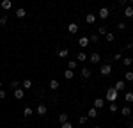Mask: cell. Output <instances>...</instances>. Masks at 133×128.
Returning <instances> with one entry per match:
<instances>
[{"label": "cell", "mask_w": 133, "mask_h": 128, "mask_svg": "<svg viewBox=\"0 0 133 128\" xmlns=\"http://www.w3.org/2000/svg\"><path fill=\"white\" fill-rule=\"evenodd\" d=\"M117 96H119V91L115 89V87H110V89H107V94H105V100L107 101H115L117 100Z\"/></svg>", "instance_id": "6da1fadb"}, {"label": "cell", "mask_w": 133, "mask_h": 128, "mask_svg": "<svg viewBox=\"0 0 133 128\" xmlns=\"http://www.w3.org/2000/svg\"><path fill=\"white\" fill-rule=\"evenodd\" d=\"M99 73L103 76H108V75L112 73V64H101V68H99Z\"/></svg>", "instance_id": "7a4b0ae2"}, {"label": "cell", "mask_w": 133, "mask_h": 128, "mask_svg": "<svg viewBox=\"0 0 133 128\" xmlns=\"http://www.w3.org/2000/svg\"><path fill=\"white\" fill-rule=\"evenodd\" d=\"M98 16H99L101 20H107V18L110 16V9H108V7H99V11H98Z\"/></svg>", "instance_id": "3957f363"}, {"label": "cell", "mask_w": 133, "mask_h": 128, "mask_svg": "<svg viewBox=\"0 0 133 128\" xmlns=\"http://www.w3.org/2000/svg\"><path fill=\"white\" fill-rule=\"evenodd\" d=\"M105 101H107L105 98H96V100H94V103H92V107H96V108L99 110V108L105 107Z\"/></svg>", "instance_id": "277c9868"}, {"label": "cell", "mask_w": 133, "mask_h": 128, "mask_svg": "<svg viewBox=\"0 0 133 128\" xmlns=\"http://www.w3.org/2000/svg\"><path fill=\"white\" fill-rule=\"evenodd\" d=\"M68 32H69V34H76V32H78V23H76V21H71V23L68 25Z\"/></svg>", "instance_id": "5b68a950"}, {"label": "cell", "mask_w": 133, "mask_h": 128, "mask_svg": "<svg viewBox=\"0 0 133 128\" xmlns=\"http://www.w3.org/2000/svg\"><path fill=\"white\" fill-rule=\"evenodd\" d=\"M87 117H89V119H96V117H98V108H96V107H91V108L87 110Z\"/></svg>", "instance_id": "8992f818"}, {"label": "cell", "mask_w": 133, "mask_h": 128, "mask_svg": "<svg viewBox=\"0 0 133 128\" xmlns=\"http://www.w3.org/2000/svg\"><path fill=\"white\" fill-rule=\"evenodd\" d=\"M14 14H16V18H18V20H23V18H25V16H27V11L23 9V7H18V9H16V12H14Z\"/></svg>", "instance_id": "52a82bcc"}, {"label": "cell", "mask_w": 133, "mask_h": 128, "mask_svg": "<svg viewBox=\"0 0 133 128\" xmlns=\"http://www.w3.org/2000/svg\"><path fill=\"white\" fill-rule=\"evenodd\" d=\"M12 94H14L16 100H21V98L25 96V89H20V87H18V89H14V91H12Z\"/></svg>", "instance_id": "ba28073f"}, {"label": "cell", "mask_w": 133, "mask_h": 128, "mask_svg": "<svg viewBox=\"0 0 133 128\" xmlns=\"http://www.w3.org/2000/svg\"><path fill=\"white\" fill-rule=\"evenodd\" d=\"M46 112H48V107L44 105V103L37 105V114H39V116H46Z\"/></svg>", "instance_id": "9c48e42d"}, {"label": "cell", "mask_w": 133, "mask_h": 128, "mask_svg": "<svg viewBox=\"0 0 133 128\" xmlns=\"http://www.w3.org/2000/svg\"><path fill=\"white\" fill-rule=\"evenodd\" d=\"M99 61H101V55H99V53H98V52L91 53V62H92V64H98V62H99Z\"/></svg>", "instance_id": "30bf717a"}, {"label": "cell", "mask_w": 133, "mask_h": 128, "mask_svg": "<svg viewBox=\"0 0 133 128\" xmlns=\"http://www.w3.org/2000/svg\"><path fill=\"white\" fill-rule=\"evenodd\" d=\"M114 87H115L117 91H124V89H126V82H124V80H117Z\"/></svg>", "instance_id": "8fae6325"}, {"label": "cell", "mask_w": 133, "mask_h": 128, "mask_svg": "<svg viewBox=\"0 0 133 128\" xmlns=\"http://www.w3.org/2000/svg\"><path fill=\"white\" fill-rule=\"evenodd\" d=\"M89 41H91V39H89V37H87V36H82V37H80V39H78V44H80V46H82V48H85V46H87V44H89Z\"/></svg>", "instance_id": "7c38bea8"}, {"label": "cell", "mask_w": 133, "mask_h": 128, "mask_svg": "<svg viewBox=\"0 0 133 128\" xmlns=\"http://www.w3.org/2000/svg\"><path fill=\"white\" fill-rule=\"evenodd\" d=\"M0 5H2V9L9 11L11 7H12V2H11V0H2V2H0Z\"/></svg>", "instance_id": "4fadbf2b"}, {"label": "cell", "mask_w": 133, "mask_h": 128, "mask_svg": "<svg viewBox=\"0 0 133 128\" xmlns=\"http://www.w3.org/2000/svg\"><path fill=\"white\" fill-rule=\"evenodd\" d=\"M76 61H78V62H85V61H87V53L85 52H78L76 53Z\"/></svg>", "instance_id": "5bb4252c"}, {"label": "cell", "mask_w": 133, "mask_h": 128, "mask_svg": "<svg viewBox=\"0 0 133 128\" xmlns=\"http://www.w3.org/2000/svg\"><path fill=\"white\" fill-rule=\"evenodd\" d=\"M124 16H126L128 20H131V18H133V5H131V7H124Z\"/></svg>", "instance_id": "9a60e30c"}, {"label": "cell", "mask_w": 133, "mask_h": 128, "mask_svg": "<svg viewBox=\"0 0 133 128\" xmlns=\"http://www.w3.org/2000/svg\"><path fill=\"white\" fill-rule=\"evenodd\" d=\"M85 21H87L89 25H92V23H96V14H92V12H89V14L85 16Z\"/></svg>", "instance_id": "2e32d148"}, {"label": "cell", "mask_w": 133, "mask_h": 128, "mask_svg": "<svg viewBox=\"0 0 133 128\" xmlns=\"http://www.w3.org/2000/svg\"><path fill=\"white\" fill-rule=\"evenodd\" d=\"M121 114H123L124 117H128L130 114H131V107H128V105H126V107H123V108H121Z\"/></svg>", "instance_id": "e0dca14e"}, {"label": "cell", "mask_w": 133, "mask_h": 128, "mask_svg": "<svg viewBox=\"0 0 133 128\" xmlns=\"http://www.w3.org/2000/svg\"><path fill=\"white\" fill-rule=\"evenodd\" d=\"M50 89H51V91H57V89H59V80L51 78V80H50Z\"/></svg>", "instance_id": "ac0fdd59"}, {"label": "cell", "mask_w": 133, "mask_h": 128, "mask_svg": "<svg viewBox=\"0 0 133 128\" xmlns=\"http://www.w3.org/2000/svg\"><path fill=\"white\" fill-rule=\"evenodd\" d=\"M124 101L126 103H133V93H130V91L124 93Z\"/></svg>", "instance_id": "d6986e66"}, {"label": "cell", "mask_w": 133, "mask_h": 128, "mask_svg": "<svg viewBox=\"0 0 133 128\" xmlns=\"http://www.w3.org/2000/svg\"><path fill=\"white\" fill-rule=\"evenodd\" d=\"M68 53H69V50H66V48H59V50H57V55H59V57H61V59H64V57H68Z\"/></svg>", "instance_id": "ffe728a7"}, {"label": "cell", "mask_w": 133, "mask_h": 128, "mask_svg": "<svg viewBox=\"0 0 133 128\" xmlns=\"http://www.w3.org/2000/svg\"><path fill=\"white\" fill-rule=\"evenodd\" d=\"M21 85H23V89H30L32 87V80L30 78H25V80L21 82Z\"/></svg>", "instance_id": "44dd1931"}, {"label": "cell", "mask_w": 133, "mask_h": 128, "mask_svg": "<svg viewBox=\"0 0 133 128\" xmlns=\"http://www.w3.org/2000/svg\"><path fill=\"white\" fill-rule=\"evenodd\" d=\"M73 76H75V71H73V69H66V71H64V78H68V80H71Z\"/></svg>", "instance_id": "7402d4cb"}, {"label": "cell", "mask_w": 133, "mask_h": 128, "mask_svg": "<svg viewBox=\"0 0 133 128\" xmlns=\"http://www.w3.org/2000/svg\"><path fill=\"white\" fill-rule=\"evenodd\" d=\"M91 69H89V68H83V69H82V76H83V78H91Z\"/></svg>", "instance_id": "603a6c76"}, {"label": "cell", "mask_w": 133, "mask_h": 128, "mask_svg": "<svg viewBox=\"0 0 133 128\" xmlns=\"http://www.w3.org/2000/svg\"><path fill=\"white\" fill-rule=\"evenodd\" d=\"M32 114H34V110H32L30 107H25V110H23V116H25V117H30Z\"/></svg>", "instance_id": "cb8c5ba5"}, {"label": "cell", "mask_w": 133, "mask_h": 128, "mask_svg": "<svg viewBox=\"0 0 133 128\" xmlns=\"http://www.w3.org/2000/svg\"><path fill=\"white\" fill-rule=\"evenodd\" d=\"M108 110H110V112H117V110H119V107H117V103H115V101H112V103L108 105Z\"/></svg>", "instance_id": "d4e9b609"}, {"label": "cell", "mask_w": 133, "mask_h": 128, "mask_svg": "<svg viewBox=\"0 0 133 128\" xmlns=\"http://www.w3.org/2000/svg\"><path fill=\"white\" fill-rule=\"evenodd\" d=\"M105 39H107V41H108V43H112L114 39H115V34H112V32H108V34L105 36Z\"/></svg>", "instance_id": "484cf974"}, {"label": "cell", "mask_w": 133, "mask_h": 128, "mask_svg": "<svg viewBox=\"0 0 133 128\" xmlns=\"http://www.w3.org/2000/svg\"><path fill=\"white\" fill-rule=\"evenodd\" d=\"M124 80H128V82H133V73H131V71H126V75H124Z\"/></svg>", "instance_id": "4316f807"}, {"label": "cell", "mask_w": 133, "mask_h": 128, "mask_svg": "<svg viewBox=\"0 0 133 128\" xmlns=\"http://www.w3.org/2000/svg\"><path fill=\"white\" fill-rule=\"evenodd\" d=\"M59 121H61V125H62V123H66V121H68V114H66V112H62L61 116H59Z\"/></svg>", "instance_id": "83f0119b"}, {"label": "cell", "mask_w": 133, "mask_h": 128, "mask_svg": "<svg viewBox=\"0 0 133 128\" xmlns=\"http://www.w3.org/2000/svg\"><path fill=\"white\" fill-rule=\"evenodd\" d=\"M131 62H133L131 57H124V59H123V64H124V66H131Z\"/></svg>", "instance_id": "f1b7e54d"}, {"label": "cell", "mask_w": 133, "mask_h": 128, "mask_svg": "<svg viewBox=\"0 0 133 128\" xmlns=\"http://www.w3.org/2000/svg\"><path fill=\"white\" fill-rule=\"evenodd\" d=\"M75 68H76V61H69L68 62V69H73L75 71Z\"/></svg>", "instance_id": "f546056e"}, {"label": "cell", "mask_w": 133, "mask_h": 128, "mask_svg": "<svg viewBox=\"0 0 133 128\" xmlns=\"http://www.w3.org/2000/svg\"><path fill=\"white\" fill-rule=\"evenodd\" d=\"M98 32H99V34H105V36H107V34H108V29H107L105 25H101V27L98 29Z\"/></svg>", "instance_id": "4dcf8cb0"}, {"label": "cell", "mask_w": 133, "mask_h": 128, "mask_svg": "<svg viewBox=\"0 0 133 128\" xmlns=\"http://www.w3.org/2000/svg\"><path fill=\"white\" fill-rule=\"evenodd\" d=\"M126 27H128V25H126L124 21H119V23H117V29H119V30H126Z\"/></svg>", "instance_id": "1f68e13d"}, {"label": "cell", "mask_w": 133, "mask_h": 128, "mask_svg": "<svg viewBox=\"0 0 133 128\" xmlns=\"http://www.w3.org/2000/svg\"><path fill=\"white\" fill-rule=\"evenodd\" d=\"M114 61H123V52H117L114 55Z\"/></svg>", "instance_id": "d6a6232c"}, {"label": "cell", "mask_w": 133, "mask_h": 128, "mask_svg": "<svg viewBox=\"0 0 133 128\" xmlns=\"http://www.w3.org/2000/svg\"><path fill=\"white\" fill-rule=\"evenodd\" d=\"M18 85H20V80H11V87L12 89H18Z\"/></svg>", "instance_id": "836d02e7"}, {"label": "cell", "mask_w": 133, "mask_h": 128, "mask_svg": "<svg viewBox=\"0 0 133 128\" xmlns=\"http://www.w3.org/2000/svg\"><path fill=\"white\" fill-rule=\"evenodd\" d=\"M7 21H9V20H7V16H0V27H4Z\"/></svg>", "instance_id": "e575fe53"}, {"label": "cell", "mask_w": 133, "mask_h": 128, "mask_svg": "<svg viewBox=\"0 0 133 128\" xmlns=\"http://www.w3.org/2000/svg\"><path fill=\"white\" fill-rule=\"evenodd\" d=\"M87 121H89V117H87V116H82L80 119H78V123H80V125H85Z\"/></svg>", "instance_id": "d590c367"}, {"label": "cell", "mask_w": 133, "mask_h": 128, "mask_svg": "<svg viewBox=\"0 0 133 128\" xmlns=\"http://www.w3.org/2000/svg\"><path fill=\"white\" fill-rule=\"evenodd\" d=\"M89 39H91L92 43H98V41H99V36H96V34H92V36L89 37Z\"/></svg>", "instance_id": "8d00e7d4"}, {"label": "cell", "mask_w": 133, "mask_h": 128, "mask_svg": "<svg viewBox=\"0 0 133 128\" xmlns=\"http://www.w3.org/2000/svg\"><path fill=\"white\" fill-rule=\"evenodd\" d=\"M62 128H73V125L69 121H66V123H62Z\"/></svg>", "instance_id": "74e56055"}, {"label": "cell", "mask_w": 133, "mask_h": 128, "mask_svg": "<svg viewBox=\"0 0 133 128\" xmlns=\"http://www.w3.org/2000/svg\"><path fill=\"white\" fill-rule=\"evenodd\" d=\"M0 100H5V91L4 89H0Z\"/></svg>", "instance_id": "f35d334b"}, {"label": "cell", "mask_w": 133, "mask_h": 128, "mask_svg": "<svg viewBox=\"0 0 133 128\" xmlns=\"http://www.w3.org/2000/svg\"><path fill=\"white\" fill-rule=\"evenodd\" d=\"M119 4H121V5H126V4H128V0H119Z\"/></svg>", "instance_id": "ab89813d"}, {"label": "cell", "mask_w": 133, "mask_h": 128, "mask_svg": "<svg viewBox=\"0 0 133 128\" xmlns=\"http://www.w3.org/2000/svg\"><path fill=\"white\" fill-rule=\"evenodd\" d=\"M130 128H133V121H131V123H130Z\"/></svg>", "instance_id": "60d3db41"}, {"label": "cell", "mask_w": 133, "mask_h": 128, "mask_svg": "<svg viewBox=\"0 0 133 128\" xmlns=\"http://www.w3.org/2000/svg\"><path fill=\"white\" fill-rule=\"evenodd\" d=\"M0 89H2V82H0Z\"/></svg>", "instance_id": "b9f144b4"}, {"label": "cell", "mask_w": 133, "mask_h": 128, "mask_svg": "<svg viewBox=\"0 0 133 128\" xmlns=\"http://www.w3.org/2000/svg\"><path fill=\"white\" fill-rule=\"evenodd\" d=\"M94 128H101V126H94Z\"/></svg>", "instance_id": "7bdbcfd3"}, {"label": "cell", "mask_w": 133, "mask_h": 128, "mask_svg": "<svg viewBox=\"0 0 133 128\" xmlns=\"http://www.w3.org/2000/svg\"><path fill=\"white\" fill-rule=\"evenodd\" d=\"M131 4H133V0H131Z\"/></svg>", "instance_id": "ee69618b"}]
</instances>
